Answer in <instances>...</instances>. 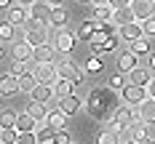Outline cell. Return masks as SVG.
Wrapping results in <instances>:
<instances>
[{
	"label": "cell",
	"instance_id": "e575fe53",
	"mask_svg": "<svg viewBox=\"0 0 155 144\" xmlns=\"http://www.w3.org/2000/svg\"><path fill=\"white\" fill-rule=\"evenodd\" d=\"M30 69H32V62H16V59H14V64H11L8 72H14L16 78H21V75H27Z\"/></svg>",
	"mask_w": 155,
	"mask_h": 144
},
{
	"label": "cell",
	"instance_id": "7402d4cb",
	"mask_svg": "<svg viewBox=\"0 0 155 144\" xmlns=\"http://www.w3.org/2000/svg\"><path fill=\"white\" fill-rule=\"evenodd\" d=\"M150 78H153V69L150 67H134L128 72V83H137V85H147Z\"/></svg>",
	"mask_w": 155,
	"mask_h": 144
},
{
	"label": "cell",
	"instance_id": "4dcf8cb0",
	"mask_svg": "<svg viewBox=\"0 0 155 144\" xmlns=\"http://www.w3.org/2000/svg\"><path fill=\"white\" fill-rule=\"evenodd\" d=\"M96 144H120V139H118V133H115V131L104 128V131H99V133H96Z\"/></svg>",
	"mask_w": 155,
	"mask_h": 144
},
{
	"label": "cell",
	"instance_id": "ac0fdd59",
	"mask_svg": "<svg viewBox=\"0 0 155 144\" xmlns=\"http://www.w3.org/2000/svg\"><path fill=\"white\" fill-rule=\"evenodd\" d=\"M11 59H16V62H32V46L27 40L14 43V46H11Z\"/></svg>",
	"mask_w": 155,
	"mask_h": 144
},
{
	"label": "cell",
	"instance_id": "7c38bea8",
	"mask_svg": "<svg viewBox=\"0 0 155 144\" xmlns=\"http://www.w3.org/2000/svg\"><path fill=\"white\" fill-rule=\"evenodd\" d=\"M54 53H56V48L51 46V43H43V46H35V48H32V64L54 62Z\"/></svg>",
	"mask_w": 155,
	"mask_h": 144
},
{
	"label": "cell",
	"instance_id": "db71d44e",
	"mask_svg": "<svg viewBox=\"0 0 155 144\" xmlns=\"http://www.w3.org/2000/svg\"><path fill=\"white\" fill-rule=\"evenodd\" d=\"M0 144H3V142H0Z\"/></svg>",
	"mask_w": 155,
	"mask_h": 144
},
{
	"label": "cell",
	"instance_id": "f1b7e54d",
	"mask_svg": "<svg viewBox=\"0 0 155 144\" xmlns=\"http://www.w3.org/2000/svg\"><path fill=\"white\" fill-rule=\"evenodd\" d=\"M126 83H128V72H120V69H118V72H115V75L110 78V83H107V85L112 88V91H118V94H120Z\"/></svg>",
	"mask_w": 155,
	"mask_h": 144
},
{
	"label": "cell",
	"instance_id": "9c48e42d",
	"mask_svg": "<svg viewBox=\"0 0 155 144\" xmlns=\"http://www.w3.org/2000/svg\"><path fill=\"white\" fill-rule=\"evenodd\" d=\"M131 11L137 16V21H144L147 16L155 14V0H131Z\"/></svg>",
	"mask_w": 155,
	"mask_h": 144
},
{
	"label": "cell",
	"instance_id": "8992f818",
	"mask_svg": "<svg viewBox=\"0 0 155 144\" xmlns=\"http://www.w3.org/2000/svg\"><path fill=\"white\" fill-rule=\"evenodd\" d=\"M48 19H51V30H62L70 21V14H67L64 5H51L48 8Z\"/></svg>",
	"mask_w": 155,
	"mask_h": 144
},
{
	"label": "cell",
	"instance_id": "f546056e",
	"mask_svg": "<svg viewBox=\"0 0 155 144\" xmlns=\"http://www.w3.org/2000/svg\"><path fill=\"white\" fill-rule=\"evenodd\" d=\"M35 136H38V144H43V142H51V139H54V128H51V126L46 123V120H43L40 126L35 128Z\"/></svg>",
	"mask_w": 155,
	"mask_h": 144
},
{
	"label": "cell",
	"instance_id": "ee69618b",
	"mask_svg": "<svg viewBox=\"0 0 155 144\" xmlns=\"http://www.w3.org/2000/svg\"><path fill=\"white\" fill-rule=\"evenodd\" d=\"M46 5L51 8V5H64V0H46Z\"/></svg>",
	"mask_w": 155,
	"mask_h": 144
},
{
	"label": "cell",
	"instance_id": "603a6c76",
	"mask_svg": "<svg viewBox=\"0 0 155 144\" xmlns=\"http://www.w3.org/2000/svg\"><path fill=\"white\" fill-rule=\"evenodd\" d=\"M112 21H115L118 27H123L128 21H137V16L131 11V5H126V8H115V11H112Z\"/></svg>",
	"mask_w": 155,
	"mask_h": 144
},
{
	"label": "cell",
	"instance_id": "816d5d0a",
	"mask_svg": "<svg viewBox=\"0 0 155 144\" xmlns=\"http://www.w3.org/2000/svg\"><path fill=\"white\" fill-rule=\"evenodd\" d=\"M0 43H3V40H0Z\"/></svg>",
	"mask_w": 155,
	"mask_h": 144
},
{
	"label": "cell",
	"instance_id": "8fae6325",
	"mask_svg": "<svg viewBox=\"0 0 155 144\" xmlns=\"http://www.w3.org/2000/svg\"><path fill=\"white\" fill-rule=\"evenodd\" d=\"M19 94V78H16L14 72H5V75H0V96H14Z\"/></svg>",
	"mask_w": 155,
	"mask_h": 144
},
{
	"label": "cell",
	"instance_id": "cb8c5ba5",
	"mask_svg": "<svg viewBox=\"0 0 155 144\" xmlns=\"http://www.w3.org/2000/svg\"><path fill=\"white\" fill-rule=\"evenodd\" d=\"M128 48H131V51H134L139 59H142V56H150V53H153V48H150V37H144V35H142V37H137L134 43H128Z\"/></svg>",
	"mask_w": 155,
	"mask_h": 144
},
{
	"label": "cell",
	"instance_id": "5b68a950",
	"mask_svg": "<svg viewBox=\"0 0 155 144\" xmlns=\"http://www.w3.org/2000/svg\"><path fill=\"white\" fill-rule=\"evenodd\" d=\"M5 19H8L11 24H16V27H27V21H30V8H24V5L14 3V5L5 11Z\"/></svg>",
	"mask_w": 155,
	"mask_h": 144
},
{
	"label": "cell",
	"instance_id": "7bdbcfd3",
	"mask_svg": "<svg viewBox=\"0 0 155 144\" xmlns=\"http://www.w3.org/2000/svg\"><path fill=\"white\" fill-rule=\"evenodd\" d=\"M147 67L153 69V75H155V53H150V59H147Z\"/></svg>",
	"mask_w": 155,
	"mask_h": 144
},
{
	"label": "cell",
	"instance_id": "d6986e66",
	"mask_svg": "<svg viewBox=\"0 0 155 144\" xmlns=\"http://www.w3.org/2000/svg\"><path fill=\"white\" fill-rule=\"evenodd\" d=\"M24 40H27V43H30L32 48H35V46H43V43H48V30L27 27V30H24Z\"/></svg>",
	"mask_w": 155,
	"mask_h": 144
},
{
	"label": "cell",
	"instance_id": "83f0119b",
	"mask_svg": "<svg viewBox=\"0 0 155 144\" xmlns=\"http://www.w3.org/2000/svg\"><path fill=\"white\" fill-rule=\"evenodd\" d=\"M35 85H38V80H35V75H32V69H30L27 75L19 78V94H32Z\"/></svg>",
	"mask_w": 155,
	"mask_h": 144
},
{
	"label": "cell",
	"instance_id": "484cf974",
	"mask_svg": "<svg viewBox=\"0 0 155 144\" xmlns=\"http://www.w3.org/2000/svg\"><path fill=\"white\" fill-rule=\"evenodd\" d=\"M27 112H30L35 120H40V123H43V120H46V115H48V104H46V101H35V99H30Z\"/></svg>",
	"mask_w": 155,
	"mask_h": 144
},
{
	"label": "cell",
	"instance_id": "d6a6232c",
	"mask_svg": "<svg viewBox=\"0 0 155 144\" xmlns=\"http://www.w3.org/2000/svg\"><path fill=\"white\" fill-rule=\"evenodd\" d=\"M0 142H3V144H16V142H19V128H16V126L3 128V133H0Z\"/></svg>",
	"mask_w": 155,
	"mask_h": 144
},
{
	"label": "cell",
	"instance_id": "ba28073f",
	"mask_svg": "<svg viewBox=\"0 0 155 144\" xmlns=\"http://www.w3.org/2000/svg\"><path fill=\"white\" fill-rule=\"evenodd\" d=\"M96 27H99V21H94V19H86V21H80L75 30V37L80 43H91L94 35H96Z\"/></svg>",
	"mask_w": 155,
	"mask_h": 144
},
{
	"label": "cell",
	"instance_id": "e0dca14e",
	"mask_svg": "<svg viewBox=\"0 0 155 144\" xmlns=\"http://www.w3.org/2000/svg\"><path fill=\"white\" fill-rule=\"evenodd\" d=\"M112 5H110L107 0H102V3H94V8H91V19L94 21H110L112 19Z\"/></svg>",
	"mask_w": 155,
	"mask_h": 144
},
{
	"label": "cell",
	"instance_id": "7dc6e473",
	"mask_svg": "<svg viewBox=\"0 0 155 144\" xmlns=\"http://www.w3.org/2000/svg\"><path fill=\"white\" fill-rule=\"evenodd\" d=\"M80 3H91V5H94V0H80Z\"/></svg>",
	"mask_w": 155,
	"mask_h": 144
},
{
	"label": "cell",
	"instance_id": "4316f807",
	"mask_svg": "<svg viewBox=\"0 0 155 144\" xmlns=\"http://www.w3.org/2000/svg\"><path fill=\"white\" fill-rule=\"evenodd\" d=\"M83 67H86V72H88V75H102V72H104V62H102V56H94V53L86 59Z\"/></svg>",
	"mask_w": 155,
	"mask_h": 144
},
{
	"label": "cell",
	"instance_id": "277c9868",
	"mask_svg": "<svg viewBox=\"0 0 155 144\" xmlns=\"http://www.w3.org/2000/svg\"><path fill=\"white\" fill-rule=\"evenodd\" d=\"M144 99H147V88L144 85H137V83H126L123 91H120V101L131 104V107H139Z\"/></svg>",
	"mask_w": 155,
	"mask_h": 144
},
{
	"label": "cell",
	"instance_id": "d4e9b609",
	"mask_svg": "<svg viewBox=\"0 0 155 144\" xmlns=\"http://www.w3.org/2000/svg\"><path fill=\"white\" fill-rule=\"evenodd\" d=\"M75 91V83L70 78H59L56 83H54V94H56V99H64V96H70Z\"/></svg>",
	"mask_w": 155,
	"mask_h": 144
},
{
	"label": "cell",
	"instance_id": "4fadbf2b",
	"mask_svg": "<svg viewBox=\"0 0 155 144\" xmlns=\"http://www.w3.org/2000/svg\"><path fill=\"white\" fill-rule=\"evenodd\" d=\"M134 67H139V56L128 48V51H120L118 53V69L120 72H131Z\"/></svg>",
	"mask_w": 155,
	"mask_h": 144
},
{
	"label": "cell",
	"instance_id": "60d3db41",
	"mask_svg": "<svg viewBox=\"0 0 155 144\" xmlns=\"http://www.w3.org/2000/svg\"><path fill=\"white\" fill-rule=\"evenodd\" d=\"M14 3H16V0H0V8H3V11H8Z\"/></svg>",
	"mask_w": 155,
	"mask_h": 144
},
{
	"label": "cell",
	"instance_id": "9a60e30c",
	"mask_svg": "<svg viewBox=\"0 0 155 144\" xmlns=\"http://www.w3.org/2000/svg\"><path fill=\"white\" fill-rule=\"evenodd\" d=\"M67 117H70V115H67L62 107H54V110H48L46 123L54 128V131H56V128H67Z\"/></svg>",
	"mask_w": 155,
	"mask_h": 144
},
{
	"label": "cell",
	"instance_id": "681fc988",
	"mask_svg": "<svg viewBox=\"0 0 155 144\" xmlns=\"http://www.w3.org/2000/svg\"><path fill=\"white\" fill-rule=\"evenodd\" d=\"M0 133H3V126H0Z\"/></svg>",
	"mask_w": 155,
	"mask_h": 144
},
{
	"label": "cell",
	"instance_id": "1f68e13d",
	"mask_svg": "<svg viewBox=\"0 0 155 144\" xmlns=\"http://www.w3.org/2000/svg\"><path fill=\"white\" fill-rule=\"evenodd\" d=\"M14 35H16V24H11L8 19H5V21H0V40H3V43L14 40Z\"/></svg>",
	"mask_w": 155,
	"mask_h": 144
},
{
	"label": "cell",
	"instance_id": "2e32d148",
	"mask_svg": "<svg viewBox=\"0 0 155 144\" xmlns=\"http://www.w3.org/2000/svg\"><path fill=\"white\" fill-rule=\"evenodd\" d=\"M137 115H139L144 123L155 126V99H153V96H147V99L142 101L139 107H137Z\"/></svg>",
	"mask_w": 155,
	"mask_h": 144
},
{
	"label": "cell",
	"instance_id": "ffe728a7",
	"mask_svg": "<svg viewBox=\"0 0 155 144\" xmlns=\"http://www.w3.org/2000/svg\"><path fill=\"white\" fill-rule=\"evenodd\" d=\"M38 126H40V120H35V117H32L27 110H24L19 117H16V128H19V133H32Z\"/></svg>",
	"mask_w": 155,
	"mask_h": 144
},
{
	"label": "cell",
	"instance_id": "f5cc1de1",
	"mask_svg": "<svg viewBox=\"0 0 155 144\" xmlns=\"http://www.w3.org/2000/svg\"><path fill=\"white\" fill-rule=\"evenodd\" d=\"M72 144H75V142H72Z\"/></svg>",
	"mask_w": 155,
	"mask_h": 144
},
{
	"label": "cell",
	"instance_id": "52a82bcc",
	"mask_svg": "<svg viewBox=\"0 0 155 144\" xmlns=\"http://www.w3.org/2000/svg\"><path fill=\"white\" fill-rule=\"evenodd\" d=\"M128 133H131V139L153 142V139H150V123H144L142 117H137V120H131V123H128Z\"/></svg>",
	"mask_w": 155,
	"mask_h": 144
},
{
	"label": "cell",
	"instance_id": "5bb4252c",
	"mask_svg": "<svg viewBox=\"0 0 155 144\" xmlns=\"http://www.w3.org/2000/svg\"><path fill=\"white\" fill-rule=\"evenodd\" d=\"M30 99H35V101H46V104H51V101L56 99V94H54V85H46V83H38V85L32 88Z\"/></svg>",
	"mask_w": 155,
	"mask_h": 144
},
{
	"label": "cell",
	"instance_id": "836d02e7",
	"mask_svg": "<svg viewBox=\"0 0 155 144\" xmlns=\"http://www.w3.org/2000/svg\"><path fill=\"white\" fill-rule=\"evenodd\" d=\"M16 117H19V112H14V110H3V112H0V126H3V128L16 126Z\"/></svg>",
	"mask_w": 155,
	"mask_h": 144
},
{
	"label": "cell",
	"instance_id": "b9f144b4",
	"mask_svg": "<svg viewBox=\"0 0 155 144\" xmlns=\"http://www.w3.org/2000/svg\"><path fill=\"white\" fill-rule=\"evenodd\" d=\"M16 3H19V5H24V8H32L38 0H16Z\"/></svg>",
	"mask_w": 155,
	"mask_h": 144
},
{
	"label": "cell",
	"instance_id": "7a4b0ae2",
	"mask_svg": "<svg viewBox=\"0 0 155 144\" xmlns=\"http://www.w3.org/2000/svg\"><path fill=\"white\" fill-rule=\"evenodd\" d=\"M75 32H70L67 27L54 32V48H56V53H62V56H70L72 51H75Z\"/></svg>",
	"mask_w": 155,
	"mask_h": 144
},
{
	"label": "cell",
	"instance_id": "74e56055",
	"mask_svg": "<svg viewBox=\"0 0 155 144\" xmlns=\"http://www.w3.org/2000/svg\"><path fill=\"white\" fill-rule=\"evenodd\" d=\"M16 144H38L35 131H32V133H19V142H16Z\"/></svg>",
	"mask_w": 155,
	"mask_h": 144
},
{
	"label": "cell",
	"instance_id": "6da1fadb",
	"mask_svg": "<svg viewBox=\"0 0 155 144\" xmlns=\"http://www.w3.org/2000/svg\"><path fill=\"white\" fill-rule=\"evenodd\" d=\"M86 110H88V115L96 117L99 123H107L110 117L115 115V110H118V94H115L110 85L94 88L91 94H88V99H86Z\"/></svg>",
	"mask_w": 155,
	"mask_h": 144
},
{
	"label": "cell",
	"instance_id": "f35d334b",
	"mask_svg": "<svg viewBox=\"0 0 155 144\" xmlns=\"http://www.w3.org/2000/svg\"><path fill=\"white\" fill-rule=\"evenodd\" d=\"M112 8H126V5H131V0H107Z\"/></svg>",
	"mask_w": 155,
	"mask_h": 144
},
{
	"label": "cell",
	"instance_id": "44dd1931",
	"mask_svg": "<svg viewBox=\"0 0 155 144\" xmlns=\"http://www.w3.org/2000/svg\"><path fill=\"white\" fill-rule=\"evenodd\" d=\"M59 107H62L67 115H78V112L86 107V101H80L75 94H70V96H64V99H59Z\"/></svg>",
	"mask_w": 155,
	"mask_h": 144
},
{
	"label": "cell",
	"instance_id": "c3c4849f",
	"mask_svg": "<svg viewBox=\"0 0 155 144\" xmlns=\"http://www.w3.org/2000/svg\"><path fill=\"white\" fill-rule=\"evenodd\" d=\"M43 144H54V142H43Z\"/></svg>",
	"mask_w": 155,
	"mask_h": 144
},
{
	"label": "cell",
	"instance_id": "30bf717a",
	"mask_svg": "<svg viewBox=\"0 0 155 144\" xmlns=\"http://www.w3.org/2000/svg\"><path fill=\"white\" fill-rule=\"evenodd\" d=\"M118 35H120L123 43H134L137 37L144 35V32H142V21H128V24H123V27H118Z\"/></svg>",
	"mask_w": 155,
	"mask_h": 144
},
{
	"label": "cell",
	"instance_id": "8d00e7d4",
	"mask_svg": "<svg viewBox=\"0 0 155 144\" xmlns=\"http://www.w3.org/2000/svg\"><path fill=\"white\" fill-rule=\"evenodd\" d=\"M142 32H144V37H155V16H147L142 21Z\"/></svg>",
	"mask_w": 155,
	"mask_h": 144
},
{
	"label": "cell",
	"instance_id": "ab89813d",
	"mask_svg": "<svg viewBox=\"0 0 155 144\" xmlns=\"http://www.w3.org/2000/svg\"><path fill=\"white\" fill-rule=\"evenodd\" d=\"M144 88H147V96H153V99H155V75L150 78V83H147Z\"/></svg>",
	"mask_w": 155,
	"mask_h": 144
},
{
	"label": "cell",
	"instance_id": "bcb514c9",
	"mask_svg": "<svg viewBox=\"0 0 155 144\" xmlns=\"http://www.w3.org/2000/svg\"><path fill=\"white\" fill-rule=\"evenodd\" d=\"M126 144H142V142H139V139H131V142H126Z\"/></svg>",
	"mask_w": 155,
	"mask_h": 144
},
{
	"label": "cell",
	"instance_id": "f6af8a7d",
	"mask_svg": "<svg viewBox=\"0 0 155 144\" xmlns=\"http://www.w3.org/2000/svg\"><path fill=\"white\" fill-rule=\"evenodd\" d=\"M5 56H8V48H5L3 43H0V59H5Z\"/></svg>",
	"mask_w": 155,
	"mask_h": 144
},
{
	"label": "cell",
	"instance_id": "3957f363",
	"mask_svg": "<svg viewBox=\"0 0 155 144\" xmlns=\"http://www.w3.org/2000/svg\"><path fill=\"white\" fill-rule=\"evenodd\" d=\"M32 75L38 83H46V85H54L59 80V69L54 62H43V64H32Z\"/></svg>",
	"mask_w": 155,
	"mask_h": 144
},
{
	"label": "cell",
	"instance_id": "d590c367",
	"mask_svg": "<svg viewBox=\"0 0 155 144\" xmlns=\"http://www.w3.org/2000/svg\"><path fill=\"white\" fill-rule=\"evenodd\" d=\"M51 142H54V144H72V136H70V131H67V128H56Z\"/></svg>",
	"mask_w": 155,
	"mask_h": 144
},
{
	"label": "cell",
	"instance_id": "f907efd6",
	"mask_svg": "<svg viewBox=\"0 0 155 144\" xmlns=\"http://www.w3.org/2000/svg\"><path fill=\"white\" fill-rule=\"evenodd\" d=\"M150 144H155V139H153V142H150Z\"/></svg>",
	"mask_w": 155,
	"mask_h": 144
}]
</instances>
